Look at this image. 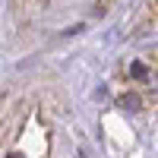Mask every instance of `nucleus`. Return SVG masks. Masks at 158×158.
Instances as JSON below:
<instances>
[{"instance_id": "7ed1b4c3", "label": "nucleus", "mask_w": 158, "mask_h": 158, "mask_svg": "<svg viewBox=\"0 0 158 158\" xmlns=\"http://www.w3.org/2000/svg\"><path fill=\"white\" fill-rule=\"evenodd\" d=\"M6 158H22V152H10V155H6Z\"/></svg>"}, {"instance_id": "f257e3e1", "label": "nucleus", "mask_w": 158, "mask_h": 158, "mask_svg": "<svg viewBox=\"0 0 158 158\" xmlns=\"http://www.w3.org/2000/svg\"><path fill=\"white\" fill-rule=\"evenodd\" d=\"M117 104H120L123 111H139V98H136V95H120Z\"/></svg>"}, {"instance_id": "f03ea898", "label": "nucleus", "mask_w": 158, "mask_h": 158, "mask_svg": "<svg viewBox=\"0 0 158 158\" xmlns=\"http://www.w3.org/2000/svg\"><path fill=\"white\" fill-rule=\"evenodd\" d=\"M130 76H133V79H146V76H149L146 63H133V67H130Z\"/></svg>"}]
</instances>
